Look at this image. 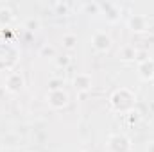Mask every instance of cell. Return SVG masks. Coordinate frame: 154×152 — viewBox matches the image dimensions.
<instances>
[{
  "label": "cell",
  "instance_id": "cell-1",
  "mask_svg": "<svg viewBox=\"0 0 154 152\" xmlns=\"http://www.w3.org/2000/svg\"><path fill=\"white\" fill-rule=\"evenodd\" d=\"M134 100H136L134 93L127 88H120L111 95V106L120 113H131L134 108Z\"/></svg>",
  "mask_w": 154,
  "mask_h": 152
},
{
  "label": "cell",
  "instance_id": "cell-2",
  "mask_svg": "<svg viewBox=\"0 0 154 152\" xmlns=\"http://www.w3.org/2000/svg\"><path fill=\"white\" fill-rule=\"evenodd\" d=\"M108 149L111 152H131V140L125 134H111L108 138Z\"/></svg>",
  "mask_w": 154,
  "mask_h": 152
},
{
  "label": "cell",
  "instance_id": "cell-3",
  "mask_svg": "<svg viewBox=\"0 0 154 152\" xmlns=\"http://www.w3.org/2000/svg\"><path fill=\"white\" fill-rule=\"evenodd\" d=\"M47 102L52 109H63L68 104V93L61 88V90H50L47 95Z\"/></svg>",
  "mask_w": 154,
  "mask_h": 152
},
{
  "label": "cell",
  "instance_id": "cell-4",
  "mask_svg": "<svg viewBox=\"0 0 154 152\" xmlns=\"http://www.w3.org/2000/svg\"><path fill=\"white\" fill-rule=\"evenodd\" d=\"M111 38L104 32V31H99V32H95L93 34V38H91V45H93V48L95 50H99V52H108L109 48H111Z\"/></svg>",
  "mask_w": 154,
  "mask_h": 152
},
{
  "label": "cell",
  "instance_id": "cell-5",
  "mask_svg": "<svg viewBox=\"0 0 154 152\" xmlns=\"http://www.w3.org/2000/svg\"><path fill=\"white\" fill-rule=\"evenodd\" d=\"M138 75L140 79H143V81H152L154 77V59H147V61H143V63H140L138 65Z\"/></svg>",
  "mask_w": 154,
  "mask_h": 152
},
{
  "label": "cell",
  "instance_id": "cell-6",
  "mask_svg": "<svg viewBox=\"0 0 154 152\" xmlns=\"http://www.w3.org/2000/svg\"><path fill=\"white\" fill-rule=\"evenodd\" d=\"M5 88L9 91H20L23 88V77H22V74H18V72L9 74L7 79H5Z\"/></svg>",
  "mask_w": 154,
  "mask_h": 152
},
{
  "label": "cell",
  "instance_id": "cell-7",
  "mask_svg": "<svg viewBox=\"0 0 154 152\" xmlns=\"http://www.w3.org/2000/svg\"><path fill=\"white\" fill-rule=\"evenodd\" d=\"M127 25H129L131 31H134V32H142V31L147 29V18L142 16V14H133V16L129 18V22H127Z\"/></svg>",
  "mask_w": 154,
  "mask_h": 152
},
{
  "label": "cell",
  "instance_id": "cell-8",
  "mask_svg": "<svg viewBox=\"0 0 154 152\" xmlns=\"http://www.w3.org/2000/svg\"><path fill=\"white\" fill-rule=\"evenodd\" d=\"M74 86L79 91H86L91 88V75L90 74H77L74 77Z\"/></svg>",
  "mask_w": 154,
  "mask_h": 152
},
{
  "label": "cell",
  "instance_id": "cell-9",
  "mask_svg": "<svg viewBox=\"0 0 154 152\" xmlns=\"http://www.w3.org/2000/svg\"><path fill=\"white\" fill-rule=\"evenodd\" d=\"M118 56H120V59L122 61H133V59H136V48L133 47V45H124L120 50H118Z\"/></svg>",
  "mask_w": 154,
  "mask_h": 152
},
{
  "label": "cell",
  "instance_id": "cell-10",
  "mask_svg": "<svg viewBox=\"0 0 154 152\" xmlns=\"http://www.w3.org/2000/svg\"><path fill=\"white\" fill-rule=\"evenodd\" d=\"M13 18H14V14H13V11L9 9V7H0V27H7V25H11L13 23Z\"/></svg>",
  "mask_w": 154,
  "mask_h": 152
},
{
  "label": "cell",
  "instance_id": "cell-11",
  "mask_svg": "<svg viewBox=\"0 0 154 152\" xmlns=\"http://www.w3.org/2000/svg\"><path fill=\"white\" fill-rule=\"evenodd\" d=\"M61 41H63V47H65V48L72 50V48H75V45H77V36L75 34H72V32H66Z\"/></svg>",
  "mask_w": 154,
  "mask_h": 152
},
{
  "label": "cell",
  "instance_id": "cell-12",
  "mask_svg": "<svg viewBox=\"0 0 154 152\" xmlns=\"http://www.w3.org/2000/svg\"><path fill=\"white\" fill-rule=\"evenodd\" d=\"M39 54H41V57H56V48L52 45H43Z\"/></svg>",
  "mask_w": 154,
  "mask_h": 152
},
{
  "label": "cell",
  "instance_id": "cell-13",
  "mask_svg": "<svg viewBox=\"0 0 154 152\" xmlns=\"http://www.w3.org/2000/svg\"><path fill=\"white\" fill-rule=\"evenodd\" d=\"M147 59H149L147 50H136V61H138V65L143 63V61H147Z\"/></svg>",
  "mask_w": 154,
  "mask_h": 152
},
{
  "label": "cell",
  "instance_id": "cell-14",
  "mask_svg": "<svg viewBox=\"0 0 154 152\" xmlns=\"http://www.w3.org/2000/svg\"><path fill=\"white\" fill-rule=\"evenodd\" d=\"M61 86H63V81H59V79H52L48 82V88L50 90H61Z\"/></svg>",
  "mask_w": 154,
  "mask_h": 152
},
{
  "label": "cell",
  "instance_id": "cell-15",
  "mask_svg": "<svg viewBox=\"0 0 154 152\" xmlns=\"http://www.w3.org/2000/svg\"><path fill=\"white\" fill-rule=\"evenodd\" d=\"M27 27H29L31 31H36V29L39 27V22L34 20V18H29V20H27Z\"/></svg>",
  "mask_w": 154,
  "mask_h": 152
},
{
  "label": "cell",
  "instance_id": "cell-16",
  "mask_svg": "<svg viewBox=\"0 0 154 152\" xmlns=\"http://www.w3.org/2000/svg\"><path fill=\"white\" fill-rule=\"evenodd\" d=\"M68 61H70V59H68L66 56H63V57H57V65H59V66H66V65H68Z\"/></svg>",
  "mask_w": 154,
  "mask_h": 152
},
{
  "label": "cell",
  "instance_id": "cell-17",
  "mask_svg": "<svg viewBox=\"0 0 154 152\" xmlns=\"http://www.w3.org/2000/svg\"><path fill=\"white\" fill-rule=\"evenodd\" d=\"M145 150H147V152H154V141H149V143H147Z\"/></svg>",
  "mask_w": 154,
  "mask_h": 152
},
{
  "label": "cell",
  "instance_id": "cell-18",
  "mask_svg": "<svg viewBox=\"0 0 154 152\" xmlns=\"http://www.w3.org/2000/svg\"><path fill=\"white\" fill-rule=\"evenodd\" d=\"M151 82H152V84H154V77H152V81H151Z\"/></svg>",
  "mask_w": 154,
  "mask_h": 152
},
{
  "label": "cell",
  "instance_id": "cell-19",
  "mask_svg": "<svg viewBox=\"0 0 154 152\" xmlns=\"http://www.w3.org/2000/svg\"><path fill=\"white\" fill-rule=\"evenodd\" d=\"M82 152H86V150H82Z\"/></svg>",
  "mask_w": 154,
  "mask_h": 152
}]
</instances>
